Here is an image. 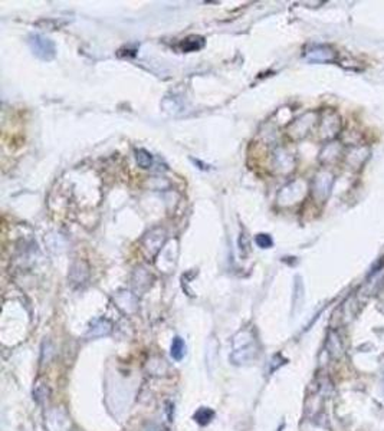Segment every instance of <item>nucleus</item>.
<instances>
[{
	"label": "nucleus",
	"mask_w": 384,
	"mask_h": 431,
	"mask_svg": "<svg viewBox=\"0 0 384 431\" xmlns=\"http://www.w3.org/2000/svg\"><path fill=\"white\" fill-rule=\"evenodd\" d=\"M258 350L259 348L253 334L250 331H242L233 338V352L230 355V359L233 361V364H247L258 357Z\"/></svg>",
	"instance_id": "nucleus-1"
},
{
	"label": "nucleus",
	"mask_w": 384,
	"mask_h": 431,
	"mask_svg": "<svg viewBox=\"0 0 384 431\" xmlns=\"http://www.w3.org/2000/svg\"><path fill=\"white\" fill-rule=\"evenodd\" d=\"M29 46H30L32 52L43 61H51L55 58V45H54V42L49 41L45 36L32 35L29 38Z\"/></svg>",
	"instance_id": "nucleus-2"
},
{
	"label": "nucleus",
	"mask_w": 384,
	"mask_h": 431,
	"mask_svg": "<svg viewBox=\"0 0 384 431\" xmlns=\"http://www.w3.org/2000/svg\"><path fill=\"white\" fill-rule=\"evenodd\" d=\"M165 239V234H164V230L161 229H155L153 230V231H150L149 234H147V237H146V240H144V246H146V249L150 252V253H157L158 252V249L161 247V244H163V242H164Z\"/></svg>",
	"instance_id": "nucleus-3"
},
{
	"label": "nucleus",
	"mask_w": 384,
	"mask_h": 431,
	"mask_svg": "<svg viewBox=\"0 0 384 431\" xmlns=\"http://www.w3.org/2000/svg\"><path fill=\"white\" fill-rule=\"evenodd\" d=\"M117 306L125 313H133L137 309V297L131 295L130 292H120L117 296L114 297Z\"/></svg>",
	"instance_id": "nucleus-4"
},
{
	"label": "nucleus",
	"mask_w": 384,
	"mask_h": 431,
	"mask_svg": "<svg viewBox=\"0 0 384 431\" xmlns=\"http://www.w3.org/2000/svg\"><path fill=\"white\" fill-rule=\"evenodd\" d=\"M111 329H112V325H111L110 321H107V319H95L94 322L91 323L86 337L88 338L105 337V335H110Z\"/></svg>",
	"instance_id": "nucleus-5"
},
{
	"label": "nucleus",
	"mask_w": 384,
	"mask_h": 431,
	"mask_svg": "<svg viewBox=\"0 0 384 431\" xmlns=\"http://www.w3.org/2000/svg\"><path fill=\"white\" fill-rule=\"evenodd\" d=\"M307 58L314 62H331L334 61L335 55L327 46H315L307 54Z\"/></svg>",
	"instance_id": "nucleus-6"
},
{
	"label": "nucleus",
	"mask_w": 384,
	"mask_h": 431,
	"mask_svg": "<svg viewBox=\"0 0 384 431\" xmlns=\"http://www.w3.org/2000/svg\"><path fill=\"white\" fill-rule=\"evenodd\" d=\"M331 186H332V177L327 173H322V174L316 175L315 183H314V191H315L316 196L319 197H327L331 190Z\"/></svg>",
	"instance_id": "nucleus-7"
},
{
	"label": "nucleus",
	"mask_w": 384,
	"mask_h": 431,
	"mask_svg": "<svg viewBox=\"0 0 384 431\" xmlns=\"http://www.w3.org/2000/svg\"><path fill=\"white\" fill-rule=\"evenodd\" d=\"M186 355V344L180 337H176L171 342V357L176 361H181Z\"/></svg>",
	"instance_id": "nucleus-8"
},
{
	"label": "nucleus",
	"mask_w": 384,
	"mask_h": 431,
	"mask_svg": "<svg viewBox=\"0 0 384 431\" xmlns=\"http://www.w3.org/2000/svg\"><path fill=\"white\" fill-rule=\"evenodd\" d=\"M213 417H215L213 410L206 408V407H202V408H199V410L194 413V420H196L200 426H206V424H209V423L213 420Z\"/></svg>",
	"instance_id": "nucleus-9"
},
{
	"label": "nucleus",
	"mask_w": 384,
	"mask_h": 431,
	"mask_svg": "<svg viewBox=\"0 0 384 431\" xmlns=\"http://www.w3.org/2000/svg\"><path fill=\"white\" fill-rule=\"evenodd\" d=\"M203 45H205L203 38H200V36H190V38H187L186 41L181 43V49H183L184 52H193V51L200 49Z\"/></svg>",
	"instance_id": "nucleus-10"
},
{
	"label": "nucleus",
	"mask_w": 384,
	"mask_h": 431,
	"mask_svg": "<svg viewBox=\"0 0 384 431\" xmlns=\"http://www.w3.org/2000/svg\"><path fill=\"white\" fill-rule=\"evenodd\" d=\"M136 160L141 168H150L153 165V157L149 151L146 149H137L136 151Z\"/></svg>",
	"instance_id": "nucleus-11"
},
{
	"label": "nucleus",
	"mask_w": 384,
	"mask_h": 431,
	"mask_svg": "<svg viewBox=\"0 0 384 431\" xmlns=\"http://www.w3.org/2000/svg\"><path fill=\"white\" fill-rule=\"evenodd\" d=\"M255 240H256V244L262 249H268V247L272 246V239H271L269 234H258Z\"/></svg>",
	"instance_id": "nucleus-12"
}]
</instances>
